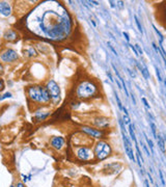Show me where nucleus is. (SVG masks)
Wrapping results in <instances>:
<instances>
[{
  "label": "nucleus",
  "instance_id": "nucleus-27",
  "mask_svg": "<svg viewBox=\"0 0 166 187\" xmlns=\"http://www.w3.org/2000/svg\"><path fill=\"white\" fill-rule=\"evenodd\" d=\"M129 47H130L131 49L133 50V52H134V53H135V55H136V56H138V55H139V54H138V52H137V50H136V48H135V47L133 46V45L129 44Z\"/></svg>",
  "mask_w": 166,
  "mask_h": 187
},
{
  "label": "nucleus",
  "instance_id": "nucleus-5",
  "mask_svg": "<svg viewBox=\"0 0 166 187\" xmlns=\"http://www.w3.org/2000/svg\"><path fill=\"white\" fill-rule=\"evenodd\" d=\"M75 155L76 158L80 161H90L94 159V151H92L87 146H78L75 149Z\"/></svg>",
  "mask_w": 166,
  "mask_h": 187
},
{
  "label": "nucleus",
  "instance_id": "nucleus-2",
  "mask_svg": "<svg viewBox=\"0 0 166 187\" xmlns=\"http://www.w3.org/2000/svg\"><path fill=\"white\" fill-rule=\"evenodd\" d=\"M98 93V86L96 83L89 80H84L78 84L76 88V97L80 100H87L96 96Z\"/></svg>",
  "mask_w": 166,
  "mask_h": 187
},
{
  "label": "nucleus",
  "instance_id": "nucleus-25",
  "mask_svg": "<svg viewBox=\"0 0 166 187\" xmlns=\"http://www.w3.org/2000/svg\"><path fill=\"white\" fill-rule=\"evenodd\" d=\"M135 48H136V50H137V52H138V54H141V55H142V54H143V51H142V49H141V47L139 46L138 44L135 45Z\"/></svg>",
  "mask_w": 166,
  "mask_h": 187
},
{
  "label": "nucleus",
  "instance_id": "nucleus-26",
  "mask_svg": "<svg viewBox=\"0 0 166 187\" xmlns=\"http://www.w3.org/2000/svg\"><path fill=\"white\" fill-rule=\"evenodd\" d=\"M159 175H160V180H161V183L163 186H165V181H164V178H163V174H162L161 170H159Z\"/></svg>",
  "mask_w": 166,
  "mask_h": 187
},
{
  "label": "nucleus",
  "instance_id": "nucleus-8",
  "mask_svg": "<svg viewBox=\"0 0 166 187\" xmlns=\"http://www.w3.org/2000/svg\"><path fill=\"white\" fill-rule=\"evenodd\" d=\"M50 145L56 151H60L64 147V138L61 136H52L50 139Z\"/></svg>",
  "mask_w": 166,
  "mask_h": 187
},
{
  "label": "nucleus",
  "instance_id": "nucleus-32",
  "mask_svg": "<svg viewBox=\"0 0 166 187\" xmlns=\"http://www.w3.org/2000/svg\"><path fill=\"white\" fill-rule=\"evenodd\" d=\"M108 47H109V48H110V50H111V51H112L113 53H114V55H116V56H117V52L115 51V49H114V48H113L112 46H111L110 44H109V43H108Z\"/></svg>",
  "mask_w": 166,
  "mask_h": 187
},
{
  "label": "nucleus",
  "instance_id": "nucleus-24",
  "mask_svg": "<svg viewBox=\"0 0 166 187\" xmlns=\"http://www.w3.org/2000/svg\"><path fill=\"white\" fill-rule=\"evenodd\" d=\"M156 74H157V77H158V80L159 81H162V77H161V73H160V71H159V69L156 67Z\"/></svg>",
  "mask_w": 166,
  "mask_h": 187
},
{
  "label": "nucleus",
  "instance_id": "nucleus-40",
  "mask_svg": "<svg viewBox=\"0 0 166 187\" xmlns=\"http://www.w3.org/2000/svg\"><path fill=\"white\" fill-rule=\"evenodd\" d=\"M9 187H16V186H15V185H11Z\"/></svg>",
  "mask_w": 166,
  "mask_h": 187
},
{
  "label": "nucleus",
  "instance_id": "nucleus-18",
  "mask_svg": "<svg viewBox=\"0 0 166 187\" xmlns=\"http://www.w3.org/2000/svg\"><path fill=\"white\" fill-rule=\"evenodd\" d=\"M144 137H145V140H147V145H149V149H151V151H152V154L154 153V144H153V141H152L149 138H147V135L144 134Z\"/></svg>",
  "mask_w": 166,
  "mask_h": 187
},
{
  "label": "nucleus",
  "instance_id": "nucleus-22",
  "mask_svg": "<svg viewBox=\"0 0 166 187\" xmlns=\"http://www.w3.org/2000/svg\"><path fill=\"white\" fill-rule=\"evenodd\" d=\"M123 123L128 124V125H130V117H129V115H123Z\"/></svg>",
  "mask_w": 166,
  "mask_h": 187
},
{
  "label": "nucleus",
  "instance_id": "nucleus-20",
  "mask_svg": "<svg viewBox=\"0 0 166 187\" xmlns=\"http://www.w3.org/2000/svg\"><path fill=\"white\" fill-rule=\"evenodd\" d=\"M115 99H116V102H117V106H118V108L119 109H121L123 110V104H121V99H119V97H118V95H117L116 93H115Z\"/></svg>",
  "mask_w": 166,
  "mask_h": 187
},
{
  "label": "nucleus",
  "instance_id": "nucleus-3",
  "mask_svg": "<svg viewBox=\"0 0 166 187\" xmlns=\"http://www.w3.org/2000/svg\"><path fill=\"white\" fill-rule=\"evenodd\" d=\"M111 152H112V149H111L110 145L104 140H99L95 145L94 155L95 158L99 161H103L106 158H108L111 155Z\"/></svg>",
  "mask_w": 166,
  "mask_h": 187
},
{
  "label": "nucleus",
  "instance_id": "nucleus-19",
  "mask_svg": "<svg viewBox=\"0 0 166 187\" xmlns=\"http://www.w3.org/2000/svg\"><path fill=\"white\" fill-rule=\"evenodd\" d=\"M153 28H154V30H155L156 33H157V36H159V38H160V43H162V42H163V36H162L161 32H160L159 30L157 29V27H156L155 25H153Z\"/></svg>",
  "mask_w": 166,
  "mask_h": 187
},
{
  "label": "nucleus",
  "instance_id": "nucleus-39",
  "mask_svg": "<svg viewBox=\"0 0 166 187\" xmlns=\"http://www.w3.org/2000/svg\"><path fill=\"white\" fill-rule=\"evenodd\" d=\"M164 84H165V86H166V79L164 80Z\"/></svg>",
  "mask_w": 166,
  "mask_h": 187
},
{
  "label": "nucleus",
  "instance_id": "nucleus-10",
  "mask_svg": "<svg viewBox=\"0 0 166 187\" xmlns=\"http://www.w3.org/2000/svg\"><path fill=\"white\" fill-rule=\"evenodd\" d=\"M51 115L49 110H44V108H38V110H35L34 112V121L35 122H43L47 119L49 115Z\"/></svg>",
  "mask_w": 166,
  "mask_h": 187
},
{
  "label": "nucleus",
  "instance_id": "nucleus-16",
  "mask_svg": "<svg viewBox=\"0 0 166 187\" xmlns=\"http://www.w3.org/2000/svg\"><path fill=\"white\" fill-rule=\"evenodd\" d=\"M134 19H135V23H136L137 27H138L139 32H140V33L142 34V33H143V29H142V26H141V24H140V21H139V20H138V18H137V16H134Z\"/></svg>",
  "mask_w": 166,
  "mask_h": 187
},
{
  "label": "nucleus",
  "instance_id": "nucleus-12",
  "mask_svg": "<svg viewBox=\"0 0 166 187\" xmlns=\"http://www.w3.org/2000/svg\"><path fill=\"white\" fill-rule=\"evenodd\" d=\"M3 40L7 41V42H15L16 40H18L17 31L14 29H7L3 34Z\"/></svg>",
  "mask_w": 166,
  "mask_h": 187
},
{
  "label": "nucleus",
  "instance_id": "nucleus-33",
  "mask_svg": "<svg viewBox=\"0 0 166 187\" xmlns=\"http://www.w3.org/2000/svg\"><path fill=\"white\" fill-rule=\"evenodd\" d=\"M123 36H125V38H126V41L127 42H130V38H129V34L127 33V32H123Z\"/></svg>",
  "mask_w": 166,
  "mask_h": 187
},
{
  "label": "nucleus",
  "instance_id": "nucleus-13",
  "mask_svg": "<svg viewBox=\"0 0 166 187\" xmlns=\"http://www.w3.org/2000/svg\"><path fill=\"white\" fill-rule=\"evenodd\" d=\"M24 55H26L29 58H32V57L38 56V52H36V50L34 49L33 47H29L28 49L24 50Z\"/></svg>",
  "mask_w": 166,
  "mask_h": 187
},
{
  "label": "nucleus",
  "instance_id": "nucleus-17",
  "mask_svg": "<svg viewBox=\"0 0 166 187\" xmlns=\"http://www.w3.org/2000/svg\"><path fill=\"white\" fill-rule=\"evenodd\" d=\"M149 125H151V128H152V132H153V135L154 137L157 139V128H156V125L153 123V122H151L149 123Z\"/></svg>",
  "mask_w": 166,
  "mask_h": 187
},
{
  "label": "nucleus",
  "instance_id": "nucleus-38",
  "mask_svg": "<svg viewBox=\"0 0 166 187\" xmlns=\"http://www.w3.org/2000/svg\"><path fill=\"white\" fill-rule=\"evenodd\" d=\"M1 101H2V95L0 94V102H1Z\"/></svg>",
  "mask_w": 166,
  "mask_h": 187
},
{
  "label": "nucleus",
  "instance_id": "nucleus-34",
  "mask_svg": "<svg viewBox=\"0 0 166 187\" xmlns=\"http://www.w3.org/2000/svg\"><path fill=\"white\" fill-rule=\"evenodd\" d=\"M21 177L23 178V179H22V180H23V182H26V181L28 180V179H27V176H25V175H21Z\"/></svg>",
  "mask_w": 166,
  "mask_h": 187
},
{
  "label": "nucleus",
  "instance_id": "nucleus-11",
  "mask_svg": "<svg viewBox=\"0 0 166 187\" xmlns=\"http://www.w3.org/2000/svg\"><path fill=\"white\" fill-rule=\"evenodd\" d=\"M12 14V5L6 1H0V15L9 17Z\"/></svg>",
  "mask_w": 166,
  "mask_h": 187
},
{
  "label": "nucleus",
  "instance_id": "nucleus-30",
  "mask_svg": "<svg viewBox=\"0 0 166 187\" xmlns=\"http://www.w3.org/2000/svg\"><path fill=\"white\" fill-rule=\"evenodd\" d=\"M141 100H142V102L143 103H144V105H145V107H147V108H151V106H149V103H147V99H145V98H142V99H141Z\"/></svg>",
  "mask_w": 166,
  "mask_h": 187
},
{
  "label": "nucleus",
  "instance_id": "nucleus-37",
  "mask_svg": "<svg viewBox=\"0 0 166 187\" xmlns=\"http://www.w3.org/2000/svg\"><path fill=\"white\" fill-rule=\"evenodd\" d=\"M107 75H108V77H109V79H110V81H113V78H112V76H111V74L109 72H107Z\"/></svg>",
  "mask_w": 166,
  "mask_h": 187
},
{
  "label": "nucleus",
  "instance_id": "nucleus-28",
  "mask_svg": "<svg viewBox=\"0 0 166 187\" xmlns=\"http://www.w3.org/2000/svg\"><path fill=\"white\" fill-rule=\"evenodd\" d=\"M141 146H142L143 150H144V151H145V153H147V156H149V155H151V153H149V149H147V146H144V145H143L142 143H141Z\"/></svg>",
  "mask_w": 166,
  "mask_h": 187
},
{
  "label": "nucleus",
  "instance_id": "nucleus-15",
  "mask_svg": "<svg viewBox=\"0 0 166 187\" xmlns=\"http://www.w3.org/2000/svg\"><path fill=\"white\" fill-rule=\"evenodd\" d=\"M129 133H130L131 138L134 140V143H135V141H137L136 136H135V132H134V125H132V124H130V125H129Z\"/></svg>",
  "mask_w": 166,
  "mask_h": 187
},
{
  "label": "nucleus",
  "instance_id": "nucleus-14",
  "mask_svg": "<svg viewBox=\"0 0 166 187\" xmlns=\"http://www.w3.org/2000/svg\"><path fill=\"white\" fill-rule=\"evenodd\" d=\"M157 139H158V145H159V148L163 153H165V144H164L163 138L160 135H157Z\"/></svg>",
  "mask_w": 166,
  "mask_h": 187
},
{
  "label": "nucleus",
  "instance_id": "nucleus-35",
  "mask_svg": "<svg viewBox=\"0 0 166 187\" xmlns=\"http://www.w3.org/2000/svg\"><path fill=\"white\" fill-rule=\"evenodd\" d=\"M147 176H149V181H151V183H154V180H153V178H152L151 175H149V173H147Z\"/></svg>",
  "mask_w": 166,
  "mask_h": 187
},
{
  "label": "nucleus",
  "instance_id": "nucleus-9",
  "mask_svg": "<svg viewBox=\"0 0 166 187\" xmlns=\"http://www.w3.org/2000/svg\"><path fill=\"white\" fill-rule=\"evenodd\" d=\"M109 124H110L109 119L104 117H96V119L94 120V125L96 126L97 128H99L100 130H103V129H106V128H108Z\"/></svg>",
  "mask_w": 166,
  "mask_h": 187
},
{
  "label": "nucleus",
  "instance_id": "nucleus-23",
  "mask_svg": "<svg viewBox=\"0 0 166 187\" xmlns=\"http://www.w3.org/2000/svg\"><path fill=\"white\" fill-rule=\"evenodd\" d=\"M12 97H13V94L9 93V91H7V93H5L4 95H2V100L7 99V98H12Z\"/></svg>",
  "mask_w": 166,
  "mask_h": 187
},
{
  "label": "nucleus",
  "instance_id": "nucleus-29",
  "mask_svg": "<svg viewBox=\"0 0 166 187\" xmlns=\"http://www.w3.org/2000/svg\"><path fill=\"white\" fill-rule=\"evenodd\" d=\"M4 73V66H3L2 62H0V76Z\"/></svg>",
  "mask_w": 166,
  "mask_h": 187
},
{
  "label": "nucleus",
  "instance_id": "nucleus-21",
  "mask_svg": "<svg viewBox=\"0 0 166 187\" xmlns=\"http://www.w3.org/2000/svg\"><path fill=\"white\" fill-rule=\"evenodd\" d=\"M5 88V83H4V80H3L1 77H0V93L2 91H4Z\"/></svg>",
  "mask_w": 166,
  "mask_h": 187
},
{
  "label": "nucleus",
  "instance_id": "nucleus-4",
  "mask_svg": "<svg viewBox=\"0 0 166 187\" xmlns=\"http://www.w3.org/2000/svg\"><path fill=\"white\" fill-rule=\"evenodd\" d=\"M46 88H47L48 93L50 94L51 97V102L53 104H57L60 101V87L58 83L53 79H49L46 83Z\"/></svg>",
  "mask_w": 166,
  "mask_h": 187
},
{
  "label": "nucleus",
  "instance_id": "nucleus-1",
  "mask_svg": "<svg viewBox=\"0 0 166 187\" xmlns=\"http://www.w3.org/2000/svg\"><path fill=\"white\" fill-rule=\"evenodd\" d=\"M27 97L31 102L35 103L38 105H47L51 102V97L48 93L45 85H31L26 88Z\"/></svg>",
  "mask_w": 166,
  "mask_h": 187
},
{
  "label": "nucleus",
  "instance_id": "nucleus-36",
  "mask_svg": "<svg viewBox=\"0 0 166 187\" xmlns=\"http://www.w3.org/2000/svg\"><path fill=\"white\" fill-rule=\"evenodd\" d=\"M144 185H145V187H149V181L145 179L144 180Z\"/></svg>",
  "mask_w": 166,
  "mask_h": 187
},
{
  "label": "nucleus",
  "instance_id": "nucleus-31",
  "mask_svg": "<svg viewBox=\"0 0 166 187\" xmlns=\"http://www.w3.org/2000/svg\"><path fill=\"white\" fill-rule=\"evenodd\" d=\"M15 186H16V187H26V186H25V184H24L23 182H20V181H19V182L16 183Z\"/></svg>",
  "mask_w": 166,
  "mask_h": 187
},
{
  "label": "nucleus",
  "instance_id": "nucleus-6",
  "mask_svg": "<svg viewBox=\"0 0 166 187\" xmlns=\"http://www.w3.org/2000/svg\"><path fill=\"white\" fill-rule=\"evenodd\" d=\"M18 59H19V54L16 50L12 49V48H6L0 53V60L5 64L17 62Z\"/></svg>",
  "mask_w": 166,
  "mask_h": 187
},
{
  "label": "nucleus",
  "instance_id": "nucleus-7",
  "mask_svg": "<svg viewBox=\"0 0 166 187\" xmlns=\"http://www.w3.org/2000/svg\"><path fill=\"white\" fill-rule=\"evenodd\" d=\"M80 129L84 134H86V135L90 136L92 138L101 139V138L104 137V132L100 129H96V128L90 127V126H81Z\"/></svg>",
  "mask_w": 166,
  "mask_h": 187
}]
</instances>
